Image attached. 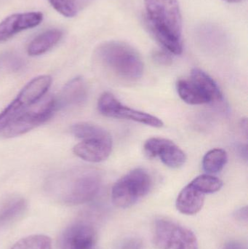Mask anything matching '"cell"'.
<instances>
[{
  "label": "cell",
  "mask_w": 248,
  "mask_h": 249,
  "mask_svg": "<svg viewBox=\"0 0 248 249\" xmlns=\"http://www.w3.org/2000/svg\"><path fill=\"white\" fill-rule=\"evenodd\" d=\"M88 88L85 80L81 77H75L70 80L63 89L58 107H76L81 106L87 100Z\"/></svg>",
  "instance_id": "obj_13"
},
{
  "label": "cell",
  "mask_w": 248,
  "mask_h": 249,
  "mask_svg": "<svg viewBox=\"0 0 248 249\" xmlns=\"http://www.w3.org/2000/svg\"><path fill=\"white\" fill-rule=\"evenodd\" d=\"M224 249H245L243 245L237 241H230L227 244Z\"/></svg>",
  "instance_id": "obj_28"
},
{
  "label": "cell",
  "mask_w": 248,
  "mask_h": 249,
  "mask_svg": "<svg viewBox=\"0 0 248 249\" xmlns=\"http://www.w3.org/2000/svg\"><path fill=\"white\" fill-rule=\"evenodd\" d=\"M98 109L100 114L107 118L128 120L154 127H161L164 125L160 118L125 106L109 92L103 93L99 98Z\"/></svg>",
  "instance_id": "obj_8"
},
{
  "label": "cell",
  "mask_w": 248,
  "mask_h": 249,
  "mask_svg": "<svg viewBox=\"0 0 248 249\" xmlns=\"http://www.w3.org/2000/svg\"><path fill=\"white\" fill-rule=\"evenodd\" d=\"M152 58L159 65L169 66L173 62L172 57L168 53L163 51H156L153 53Z\"/></svg>",
  "instance_id": "obj_26"
},
{
  "label": "cell",
  "mask_w": 248,
  "mask_h": 249,
  "mask_svg": "<svg viewBox=\"0 0 248 249\" xmlns=\"http://www.w3.org/2000/svg\"><path fill=\"white\" fill-rule=\"evenodd\" d=\"M191 184L205 195L217 193L223 187V181L220 178L210 174H203L196 177Z\"/></svg>",
  "instance_id": "obj_21"
},
{
  "label": "cell",
  "mask_w": 248,
  "mask_h": 249,
  "mask_svg": "<svg viewBox=\"0 0 248 249\" xmlns=\"http://www.w3.org/2000/svg\"><path fill=\"white\" fill-rule=\"evenodd\" d=\"M144 153L149 158L159 157L162 162L171 168H179L184 165L186 155L174 142L165 138L153 137L144 143Z\"/></svg>",
  "instance_id": "obj_9"
},
{
  "label": "cell",
  "mask_w": 248,
  "mask_h": 249,
  "mask_svg": "<svg viewBox=\"0 0 248 249\" xmlns=\"http://www.w3.org/2000/svg\"><path fill=\"white\" fill-rule=\"evenodd\" d=\"M225 1H228V2L230 3H237L240 2V1H243V0H225Z\"/></svg>",
  "instance_id": "obj_31"
},
{
  "label": "cell",
  "mask_w": 248,
  "mask_h": 249,
  "mask_svg": "<svg viewBox=\"0 0 248 249\" xmlns=\"http://www.w3.org/2000/svg\"><path fill=\"white\" fill-rule=\"evenodd\" d=\"M176 89L181 99L192 105L211 103L202 89L192 80L180 79L176 83Z\"/></svg>",
  "instance_id": "obj_16"
},
{
  "label": "cell",
  "mask_w": 248,
  "mask_h": 249,
  "mask_svg": "<svg viewBox=\"0 0 248 249\" xmlns=\"http://www.w3.org/2000/svg\"><path fill=\"white\" fill-rule=\"evenodd\" d=\"M191 80L195 82L205 93L211 103L223 100V95L215 80L200 69L195 68L191 72Z\"/></svg>",
  "instance_id": "obj_17"
},
{
  "label": "cell",
  "mask_w": 248,
  "mask_h": 249,
  "mask_svg": "<svg viewBox=\"0 0 248 249\" xmlns=\"http://www.w3.org/2000/svg\"><path fill=\"white\" fill-rule=\"evenodd\" d=\"M100 172L90 168H77L56 177L54 190L59 191L61 200L69 205L87 203L97 196L101 186Z\"/></svg>",
  "instance_id": "obj_2"
},
{
  "label": "cell",
  "mask_w": 248,
  "mask_h": 249,
  "mask_svg": "<svg viewBox=\"0 0 248 249\" xmlns=\"http://www.w3.org/2000/svg\"><path fill=\"white\" fill-rule=\"evenodd\" d=\"M234 217L237 219L238 222H248V207L241 208L239 209L238 210L236 211L234 213Z\"/></svg>",
  "instance_id": "obj_27"
},
{
  "label": "cell",
  "mask_w": 248,
  "mask_h": 249,
  "mask_svg": "<svg viewBox=\"0 0 248 249\" xmlns=\"http://www.w3.org/2000/svg\"><path fill=\"white\" fill-rule=\"evenodd\" d=\"M242 128L244 130L246 136L248 135V122L247 120L245 119L244 121H242Z\"/></svg>",
  "instance_id": "obj_30"
},
{
  "label": "cell",
  "mask_w": 248,
  "mask_h": 249,
  "mask_svg": "<svg viewBox=\"0 0 248 249\" xmlns=\"http://www.w3.org/2000/svg\"><path fill=\"white\" fill-rule=\"evenodd\" d=\"M11 249H52V241L45 235H31L17 241Z\"/></svg>",
  "instance_id": "obj_22"
},
{
  "label": "cell",
  "mask_w": 248,
  "mask_h": 249,
  "mask_svg": "<svg viewBox=\"0 0 248 249\" xmlns=\"http://www.w3.org/2000/svg\"><path fill=\"white\" fill-rule=\"evenodd\" d=\"M51 5L62 16L72 18L77 14V7L72 0H49Z\"/></svg>",
  "instance_id": "obj_23"
},
{
  "label": "cell",
  "mask_w": 248,
  "mask_h": 249,
  "mask_svg": "<svg viewBox=\"0 0 248 249\" xmlns=\"http://www.w3.org/2000/svg\"><path fill=\"white\" fill-rule=\"evenodd\" d=\"M239 149H240V154L243 156V158H244L246 160H247L248 158V149L247 146H243V145H241V146L239 147Z\"/></svg>",
  "instance_id": "obj_29"
},
{
  "label": "cell",
  "mask_w": 248,
  "mask_h": 249,
  "mask_svg": "<svg viewBox=\"0 0 248 249\" xmlns=\"http://www.w3.org/2000/svg\"><path fill=\"white\" fill-rule=\"evenodd\" d=\"M149 27L169 53L183 52L182 18L177 0H144Z\"/></svg>",
  "instance_id": "obj_1"
},
{
  "label": "cell",
  "mask_w": 248,
  "mask_h": 249,
  "mask_svg": "<svg viewBox=\"0 0 248 249\" xmlns=\"http://www.w3.org/2000/svg\"><path fill=\"white\" fill-rule=\"evenodd\" d=\"M116 249H144V242L138 238H129L122 241Z\"/></svg>",
  "instance_id": "obj_25"
},
{
  "label": "cell",
  "mask_w": 248,
  "mask_h": 249,
  "mask_svg": "<svg viewBox=\"0 0 248 249\" xmlns=\"http://www.w3.org/2000/svg\"><path fill=\"white\" fill-rule=\"evenodd\" d=\"M3 63L4 65L13 71H17L21 70L24 66V61L16 54L7 53L3 57Z\"/></svg>",
  "instance_id": "obj_24"
},
{
  "label": "cell",
  "mask_w": 248,
  "mask_h": 249,
  "mask_svg": "<svg viewBox=\"0 0 248 249\" xmlns=\"http://www.w3.org/2000/svg\"><path fill=\"white\" fill-rule=\"evenodd\" d=\"M58 108L57 99L53 97L47 98L34 107H30L9 124L3 130L1 136L10 139L25 134L50 119Z\"/></svg>",
  "instance_id": "obj_7"
},
{
  "label": "cell",
  "mask_w": 248,
  "mask_h": 249,
  "mask_svg": "<svg viewBox=\"0 0 248 249\" xmlns=\"http://www.w3.org/2000/svg\"><path fill=\"white\" fill-rule=\"evenodd\" d=\"M154 242L160 249H198L195 234L185 227L167 219H157Z\"/></svg>",
  "instance_id": "obj_6"
},
{
  "label": "cell",
  "mask_w": 248,
  "mask_h": 249,
  "mask_svg": "<svg viewBox=\"0 0 248 249\" xmlns=\"http://www.w3.org/2000/svg\"><path fill=\"white\" fill-rule=\"evenodd\" d=\"M228 160L227 152L224 149H214L207 152L202 160L204 171L209 174H217L222 171Z\"/></svg>",
  "instance_id": "obj_20"
},
{
  "label": "cell",
  "mask_w": 248,
  "mask_h": 249,
  "mask_svg": "<svg viewBox=\"0 0 248 249\" xmlns=\"http://www.w3.org/2000/svg\"><path fill=\"white\" fill-rule=\"evenodd\" d=\"M63 36V32L59 29H50L40 34L29 44L28 54L32 56L45 53L59 42Z\"/></svg>",
  "instance_id": "obj_15"
},
{
  "label": "cell",
  "mask_w": 248,
  "mask_h": 249,
  "mask_svg": "<svg viewBox=\"0 0 248 249\" xmlns=\"http://www.w3.org/2000/svg\"><path fill=\"white\" fill-rule=\"evenodd\" d=\"M96 57L109 72L122 80L135 81L144 72V63L138 53L128 44L109 41L98 47Z\"/></svg>",
  "instance_id": "obj_3"
},
{
  "label": "cell",
  "mask_w": 248,
  "mask_h": 249,
  "mask_svg": "<svg viewBox=\"0 0 248 249\" xmlns=\"http://www.w3.org/2000/svg\"><path fill=\"white\" fill-rule=\"evenodd\" d=\"M43 20L40 12L15 13L0 23V42H5L22 31L36 27Z\"/></svg>",
  "instance_id": "obj_11"
},
{
  "label": "cell",
  "mask_w": 248,
  "mask_h": 249,
  "mask_svg": "<svg viewBox=\"0 0 248 249\" xmlns=\"http://www.w3.org/2000/svg\"><path fill=\"white\" fill-rule=\"evenodd\" d=\"M71 133L83 141L93 139H111L110 133L103 127L97 124L88 123H79L73 124L71 127Z\"/></svg>",
  "instance_id": "obj_19"
},
{
  "label": "cell",
  "mask_w": 248,
  "mask_h": 249,
  "mask_svg": "<svg viewBox=\"0 0 248 249\" xmlns=\"http://www.w3.org/2000/svg\"><path fill=\"white\" fill-rule=\"evenodd\" d=\"M51 83L50 76L42 75L35 77L26 84L17 97L0 112V132L38 103L50 87Z\"/></svg>",
  "instance_id": "obj_5"
},
{
  "label": "cell",
  "mask_w": 248,
  "mask_h": 249,
  "mask_svg": "<svg viewBox=\"0 0 248 249\" xmlns=\"http://www.w3.org/2000/svg\"><path fill=\"white\" fill-rule=\"evenodd\" d=\"M112 139L83 141L73 151L79 158L90 162H100L109 158L112 151Z\"/></svg>",
  "instance_id": "obj_12"
},
{
  "label": "cell",
  "mask_w": 248,
  "mask_h": 249,
  "mask_svg": "<svg viewBox=\"0 0 248 249\" xmlns=\"http://www.w3.org/2000/svg\"><path fill=\"white\" fill-rule=\"evenodd\" d=\"M205 197V194L189 183L179 193L176 200V208L183 214H196L202 209Z\"/></svg>",
  "instance_id": "obj_14"
},
{
  "label": "cell",
  "mask_w": 248,
  "mask_h": 249,
  "mask_svg": "<svg viewBox=\"0 0 248 249\" xmlns=\"http://www.w3.org/2000/svg\"><path fill=\"white\" fill-rule=\"evenodd\" d=\"M96 241L94 228L87 222H79L67 228L60 239L61 249H93Z\"/></svg>",
  "instance_id": "obj_10"
},
{
  "label": "cell",
  "mask_w": 248,
  "mask_h": 249,
  "mask_svg": "<svg viewBox=\"0 0 248 249\" xmlns=\"http://www.w3.org/2000/svg\"><path fill=\"white\" fill-rule=\"evenodd\" d=\"M152 186V178L148 171L136 168L119 178L112 190L114 204L121 209L131 207L148 194Z\"/></svg>",
  "instance_id": "obj_4"
},
{
  "label": "cell",
  "mask_w": 248,
  "mask_h": 249,
  "mask_svg": "<svg viewBox=\"0 0 248 249\" xmlns=\"http://www.w3.org/2000/svg\"><path fill=\"white\" fill-rule=\"evenodd\" d=\"M27 207L26 200L22 197H15L7 202L0 209V228L17 219Z\"/></svg>",
  "instance_id": "obj_18"
}]
</instances>
